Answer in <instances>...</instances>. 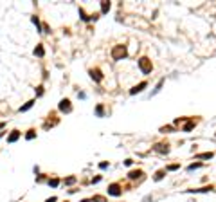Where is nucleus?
<instances>
[{"mask_svg":"<svg viewBox=\"0 0 216 202\" xmlns=\"http://www.w3.org/2000/svg\"><path fill=\"white\" fill-rule=\"evenodd\" d=\"M126 54H128V51H126V45H115V47L112 49V58H114L115 61L124 60V58H126Z\"/></svg>","mask_w":216,"mask_h":202,"instance_id":"1","label":"nucleus"},{"mask_svg":"<svg viewBox=\"0 0 216 202\" xmlns=\"http://www.w3.org/2000/svg\"><path fill=\"white\" fill-rule=\"evenodd\" d=\"M193 126H195V123H193V121H189L187 124H186V126H184V130H186V132H189V130H191Z\"/></svg>","mask_w":216,"mask_h":202,"instance_id":"21","label":"nucleus"},{"mask_svg":"<svg viewBox=\"0 0 216 202\" xmlns=\"http://www.w3.org/2000/svg\"><path fill=\"white\" fill-rule=\"evenodd\" d=\"M56 200H58L56 197H51V199H47V200H45V202H56Z\"/></svg>","mask_w":216,"mask_h":202,"instance_id":"27","label":"nucleus"},{"mask_svg":"<svg viewBox=\"0 0 216 202\" xmlns=\"http://www.w3.org/2000/svg\"><path fill=\"white\" fill-rule=\"evenodd\" d=\"M200 166H202V162H195V164H189V166H187V170H189V171H193V170H197V168H200Z\"/></svg>","mask_w":216,"mask_h":202,"instance_id":"16","label":"nucleus"},{"mask_svg":"<svg viewBox=\"0 0 216 202\" xmlns=\"http://www.w3.org/2000/svg\"><path fill=\"white\" fill-rule=\"evenodd\" d=\"M92 202H106V199L101 195H96V197H92Z\"/></svg>","mask_w":216,"mask_h":202,"instance_id":"17","label":"nucleus"},{"mask_svg":"<svg viewBox=\"0 0 216 202\" xmlns=\"http://www.w3.org/2000/svg\"><path fill=\"white\" fill-rule=\"evenodd\" d=\"M99 181H101V177L97 175V177H94V179H92V184H97Z\"/></svg>","mask_w":216,"mask_h":202,"instance_id":"26","label":"nucleus"},{"mask_svg":"<svg viewBox=\"0 0 216 202\" xmlns=\"http://www.w3.org/2000/svg\"><path fill=\"white\" fill-rule=\"evenodd\" d=\"M122 191H121V186L119 184H110L108 186V195H112V197H119Z\"/></svg>","mask_w":216,"mask_h":202,"instance_id":"4","label":"nucleus"},{"mask_svg":"<svg viewBox=\"0 0 216 202\" xmlns=\"http://www.w3.org/2000/svg\"><path fill=\"white\" fill-rule=\"evenodd\" d=\"M58 108H59V112H63V114H69V112H72V105H70V101L67 99V98L59 101Z\"/></svg>","mask_w":216,"mask_h":202,"instance_id":"3","label":"nucleus"},{"mask_svg":"<svg viewBox=\"0 0 216 202\" xmlns=\"http://www.w3.org/2000/svg\"><path fill=\"white\" fill-rule=\"evenodd\" d=\"M76 182V177H67L65 179V184H74Z\"/></svg>","mask_w":216,"mask_h":202,"instance_id":"23","label":"nucleus"},{"mask_svg":"<svg viewBox=\"0 0 216 202\" xmlns=\"http://www.w3.org/2000/svg\"><path fill=\"white\" fill-rule=\"evenodd\" d=\"M164 175H166V171H164V170L157 171V173H155V181H160V179H164Z\"/></svg>","mask_w":216,"mask_h":202,"instance_id":"15","label":"nucleus"},{"mask_svg":"<svg viewBox=\"0 0 216 202\" xmlns=\"http://www.w3.org/2000/svg\"><path fill=\"white\" fill-rule=\"evenodd\" d=\"M43 54H45L43 45H36V49H34V56H43Z\"/></svg>","mask_w":216,"mask_h":202,"instance_id":"12","label":"nucleus"},{"mask_svg":"<svg viewBox=\"0 0 216 202\" xmlns=\"http://www.w3.org/2000/svg\"><path fill=\"white\" fill-rule=\"evenodd\" d=\"M99 168H101V170H106V168H108V162H101Z\"/></svg>","mask_w":216,"mask_h":202,"instance_id":"25","label":"nucleus"},{"mask_svg":"<svg viewBox=\"0 0 216 202\" xmlns=\"http://www.w3.org/2000/svg\"><path fill=\"white\" fill-rule=\"evenodd\" d=\"M155 152H158V153H168L169 148H168V144H162V142H160V144L155 146Z\"/></svg>","mask_w":216,"mask_h":202,"instance_id":"8","label":"nucleus"},{"mask_svg":"<svg viewBox=\"0 0 216 202\" xmlns=\"http://www.w3.org/2000/svg\"><path fill=\"white\" fill-rule=\"evenodd\" d=\"M34 92H36V96H43V87H36V90H34Z\"/></svg>","mask_w":216,"mask_h":202,"instance_id":"22","label":"nucleus"},{"mask_svg":"<svg viewBox=\"0 0 216 202\" xmlns=\"http://www.w3.org/2000/svg\"><path fill=\"white\" fill-rule=\"evenodd\" d=\"M31 20H33V23H34V25H36V29H38V31H41V33H43V27H41V23H40L38 16H33V18H31Z\"/></svg>","mask_w":216,"mask_h":202,"instance_id":"13","label":"nucleus"},{"mask_svg":"<svg viewBox=\"0 0 216 202\" xmlns=\"http://www.w3.org/2000/svg\"><path fill=\"white\" fill-rule=\"evenodd\" d=\"M59 184V179H49V186H52V188H56Z\"/></svg>","mask_w":216,"mask_h":202,"instance_id":"19","label":"nucleus"},{"mask_svg":"<svg viewBox=\"0 0 216 202\" xmlns=\"http://www.w3.org/2000/svg\"><path fill=\"white\" fill-rule=\"evenodd\" d=\"M139 69L142 70V74H150L151 69H153L151 60H148V58H140V60H139Z\"/></svg>","mask_w":216,"mask_h":202,"instance_id":"2","label":"nucleus"},{"mask_svg":"<svg viewBox=\"0 0 216 202\" xmlns=\"http://www.w3.org/2000/svg\"><path fill=\"white\" fill-rule=\"evenodd\" d=\"M110 11V2H101V13H108Z\"/></svg>","mask_w":216,"mask_h":202,"instance_id":"11","label":"nucleus"},{"mask_svg":"<svg viewBox=\"0 0 216 202\" xmlns=\"http://www.w3.org/2000/svg\"><path fill=\"white\" fill-rule=\"evenodd\" d=\"M168 170H169V171H173V170H178V164H171V166H168Z\"/></svg>","mask_w":216,"mask_h":202,"instance_id":"24","label":"nucleus"},{"mask_svg":"<svg viewBox=\"0 0 216 202\" xmlns=\"http://www.w3.org/2000/svg\"><path fill=\"white\" fill-rule=\"evenodd\" d=\"M146 85H148L146 81H142V83H139V85H135V87H133V88L130 90V94L133 96V94H139V92H142V90L146 88Z\"/></svg>","mask_w":216,"mask_h":202,"instance_id":"6","label":"nucleus"},{"mask_svg":"<svg viewBox=\"0 0 216 202\" xmlns=\"http://www.w3.org/2000/svg\"><path fill=\"white\" fill-rule=\"evenodd\" d=\"M211 157H213L211 152H207V153H200V155H198V159H211Z\"/></svg>","mask_w":216,"mask_h":202,"instance_id":"18","label":"nucleus"},{"mask_svg":"<svg viewBox=\"0 0 216 202\" xmlns=\"http://www.w3.org/2000/svg\"><path fill=\"white\" fill-rule=\"evenodd\" d=\"M65 202H67V200H65Z\"/></svg>","mask_w":216,"mask_h":202,"instance_id":"28","label":"nucleus"},{"mask_svg":"<svg viewBox=\"0 0 216 202\" xmlns=\"http://www.w3.org/2000/svg\"><path fill=\"white\" fill-rule=\"evenodd\" d=\"M33 105H34V99L27 101V103H25V105H23V106H20V108H18V112H27V110H29V108H31V106H33Z\"/></svg>","mask_w":216,"mask_h":202,"instance_id":"9","label":"nucleus"},{"mask_svg":"<svg viewBox=\"0 0 216 202\" xmlns=\"http://www.w3.org/2000/svg\"><path fill=\"white\" fill-rule=\"evenodd\" d=\"M96 114H97L99 117L103 116V105H97V106H96Z\"/></svg>","mask_w":216,"mask_h":202,"instance_id":"20","label":"nucleus"},{"mask_svg":"<svg viewBox=\"0 0 216 202\" xmlns=\"http://www.w3.org/2000/svg\"><path fill=\"white\" fill-rule=\"evenodd\" d=\"M20 135H22V132H18V130H13V132L9 134V137H7V142H15V141H18Z\"/></svg>","mask_w":216,"mask_h":202,"instance_id":"7","label":"nucleus"},{"mask_svg":"<svg viewBox=\"0 0 216 202\" xmlns=\"http://www.w3.org/2000/svg\"><path fill=\"white\" fill-rule=\"evenodd\" d=\"M88 74H90V78H92L94 81H101V80H103V72H101L99 69H90Z\"/></svg>","mask_w":216,"mask_h":202,"instance_id":"5","label":"nucleus"},{"mask_svg":"<svg viewBox=\"0 0 216 202\" xmlns=\"http://www.w3.org/2000/svg\"><path fill=\"white\" fill-rule=\"evenodd\" d=\"M140 175H142V171H140V170H133V171H130V173H128V177H130V179H139Z\"/></svg>","mask_w":216,"mask_h":202,"instance_id":"10","label":"nucleus"},{"mask_svg":"<svg viewBox=\"0 0 216 202\" xmlns=\"http://www.w3.org/2000/svg\"><path fill=\"white\" fill-rule=\"evenodd\" d=\"M34 137H36V132H34V130H27L25 139H27V141H31V139H34Z\"/></svg>","mask_w":216,"mask_h":202,"instance_id":"14","label":"nucleus"}]
</instances>
